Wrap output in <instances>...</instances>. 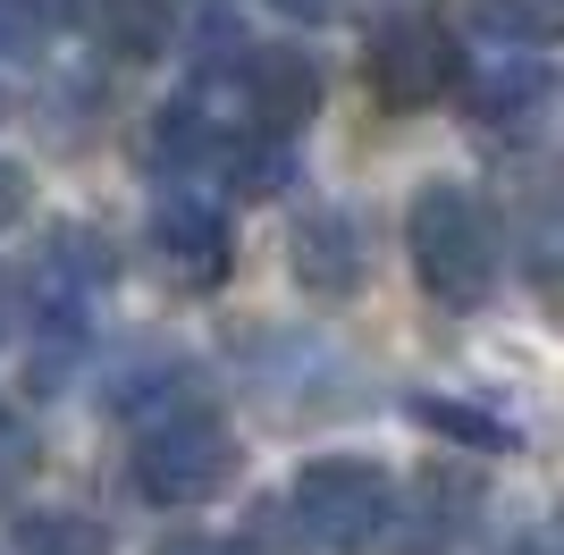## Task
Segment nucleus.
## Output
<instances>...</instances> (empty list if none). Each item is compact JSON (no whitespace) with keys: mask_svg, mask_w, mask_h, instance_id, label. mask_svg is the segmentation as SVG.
I'll return each instance as SVG.
<instances>
[{"mask_svg":"<svg viewBox=\"0 0 564 555\" xmlns=\"http://www.w3.org/2000/svg\"><path fill=\"white\" fill-rule=\"evenodd\" d=\"M404 253H413V278H422L438 303L471 312V303L497 295V261H506V244H497L489 203H480L471 185L438 177V185H422V194L404 203Z\"/></svg>","mask_w":564,"mask_h":555,"instance_id":"f257e3e1","label":"nucleus"},{"mask_svg":"<svg viewBox=\"0 0 564 555\" xmlns=\"http://www.w3.org/2000/svg\"><path fill=\"white\" fill-rule=\"evenodd\" d=\"M286 513H295V531L304 547H329V555H362L388 522H397V488L379 463H354V455H321L295 471L286 488Z\"/></svg>","mask_w":564,"mask_h":555,"instance_id":"f03ea898","label":"nucleus"},{"mask_svg":"<svg viewBox=\"0 0 564 555\" xmlns=\"http://www.w3.org/2000/svg\"><path fill=\"white\" fill-rule=\"evenodd\" d=\"M152 253H161V270L177 278V286H219V278H228V219H219V203H203V194H161V210H152Z\"/></svg>","mask_w":564,"mask_h":555,"instance_id":"39448f33","label":"nucleus"},{"mask_svg":"<svg viewBox=\"0 0 564 555\" xmlns=\"http://www.w3.org/2000/svg\"><path fill=\"white\" fill-rule=\"evenodd\" d=\"M464 85V51L455 25H438L430 9H397L371 25V92L388 110H430L438 92Z\"/></svg>","mask_w":564,"mask_h":555,"instance_id":"20e7f679","label":"nucleus"},{"mask_svg":"<svg viewBox=\"0 0 564 555\" xmlns=\"http://www.w3.org/2000/svg\"><path fill=\"white\" fill-rule=\"evenodd\" d=\"M76 25L110 59H152L169 43V0H76Z\"/></svg>","mask_w":564,"mask_h":555,"instance_id":"1a4fd4ad","label":"nucleus"},{"mask_svg":"<svg viewBox=\"0 0 564 555\" xmlns=\"http://www.w3.org/2000/svg\"><path fill=\"white\" fill-rule=\"evenodd\" d=\"M152 555H228V547H219V538H194V531H177V538H161Z\"/></svg>","mask_w":564,"mask_h":555,"instance_id":"aec40b11","label":"nucleus"},{"mask_svg":"<svg viewBox=\"0 0 564 555\" xmlns=\"http://www.w3.org/2000/svg\"><path fill=\"white\" fill-rule=\"evenodd\" d=\"M0 328H9V303H0Z\"/></svg>","mask_w":564,"mask_h":555,"instance_id":"4be33fe9","label":"nucleus"},{"mask_svg":"<svg viewBox=\"0 0 564 555\" xmlns=\"http://www.w3.org/2000/svg\"><path fill=\"white\" fill-rule=\"evenodd\" d=\"M236 438L219 429L212 413H169V421H152L143 429V446H135V488L152 497V505H212L219 488L236 480Z\"/></svg>","mask_w":564,"mask_h":555,"instance_id":"7ed1b4c3","label":"nucleus"},{"mask_svg":"<svg viewBox=\"0 0 564 555\" xmlns=\"http://www.w3.org/2000/svg\"><path fill=\"white\" fill-rule=\"evenodd\" d=\"M371 278V236L354 210H312L295 228V286L304 295H354Z\"/></svg>","mask_w":564,"mask_h":555,"instance_id":"423d86ee","label":"nucleus"},{"mask_svg":"<svg viewBox=\"0 0 564 555\" xmlns=\"http://www.w3.org/2000/svg\"><path fill=\"white\" fill-rule=\"evenodd\" d=\"M413 421L455 438V446H471V455H514V429L497 413H480V404H464V395H413Z\"/></svg>","mask_w":564,"mask_h":555,"instance_id":"9b49d317","label":"nucleus"},{"mask_svg":"<svg viewBox=\"0 0 564 555\" xmlns=\"http://www.w3.org/2000/svg\"><path fill=\"white\" fill-rule=\"evenodd\" d=\"M471 25L497 51H547L556 43V0H471Z\"/></svg>","mask_w":564,"mask_h":555,"instance_id":"f8f14e48","label":"nucleus"},{"mask_svg":"<svg viewBox=\"0 0 564 555\" xmlns=\"http://www.w3.org/2000/svg\"><path fill=\"white\" fill-rule=\"evenodd\" d=\"M506 555H556V547H547V538H514Z\"/></svg>","mask_w":564,"mask_h":555,"instance_id":"412c9836","label":"nucleus"},{"mask_svg":"<svg viewBox=\"0 0 564 555\" xmlns=\"http://www.w3.org/2000/svg\"><path fill=\"white\" fill-rule=\"evenodd\" d=\"M25 203H34V194H25V168H18V161H0V228H18Z\"/></svg>","mask_w":564,"mask_h":555,"instance_id":"a211bd4d","label":"nucleus"},{"mask_svg":"<svg viewBox=\"0 0 564 555\" xmlns=\"http://www.w3.org/2000/svg\"><path fill=\"white\" fill-rule=\"evenodd\" d=\"M219 152V127L203 118V101H169L161 118H152V161L161 168H194Z\"/></svg>","mask_w":564,"mask_h":555,"instance_id":"ddd939ff","label":"nucleus"},{"mask_svg":"<svg viewBox=\"0 0 564 555\" xmlns=\"http://www.w3.org/2000/svg\"><path fill=\"white\" fill-rule=\"evenodd\" d=\"M59 25V0H0V51H43Z\"/></svg>","mask_w":564,"mask_h":555,"instance_id":"dca6fc26","label":"nucleus"},{"mask_svg":"<svg viewBox=\"0 0 564 555\" xmlns=\"http://www.w3.org/2000/svg\"><path fill=\"white\" fill-rule=\"evenodd\" d=\"M245 18H236L228 0H212V9H203V18H194V76H203V85H212V76H236L245 68Z\"/></svg>","mask_w":564,"mask_h":555,"instance_id":"2eb2a0df","label":"nucleus"},{"mask_svg":"<svg viewBox=\"0 0 564 555\" xmlns=\"http://www.w3.org/2000/svg\"><path fill=\"white\" fill-rule=\"evenodd\" d=\"M219 168H228V185L245 194V203H270L286 177H295V152H286V135L279 127H261V135H219V152H212Z\"/></svg>","mask_w":564,"mask_h":555,"instance_id":"9d476101","label":"nucleus"},{"mask_svg":"<svg viewBox=\"0 0 564 555\" xmlns=\"http://www.w3.org/2000/svg\"><path fill=\"white\" fill-rule=\"evenodd\" d=\"M279 18H295V25H321V18H337V0H270Z\"/></svg>","mask_w":564,"mask_h":555,"instance_id":"6ab92c4d","label":"nucleus"},{"mask_svg":"<svg viewBox=\"0 0 564 555\" xmlns=\"http://www.w3.org/2000/svg\"><path fill=\"white\" fill-rule=\"evenodd\" d=\"M25 463H34V438H25V421H18V413H0V488L18 480Z\"/></svg>","mask_w":564,"mask_h":555,"instance_id":"f3484780","label":"nucleus"},{"mask_svg":"<svg viewBox=\"0 0 564 555\" xmlns=\"http://www.w3.org/2000/svg\"><path fill=\"white\" fill-rule=\"evenodd\" d=\"M245 101H253V118L261 127H279V135H295L312 110H321V68H312L295 43H261V51H245Z\"/></svg>","mask_w":564,"mask_h":555,"instance_id":"0eeeda50","label":"nucleus"},{"mask_svg":"<svg viewBox=\"0 0 564 555\" xmlns=\"http://www.w3.org/2000/svg\"><path fill=\"white\" fill-rule=\"evenodd\" d=\"M18 555H110V531L51 505V513H25L18 522Z\"/></svg>","mask_w":564,"mask_h":555,"instance_id":"4468645a","label":"nucleus"},{"mask_svg":"<svg viewBox=\"0 0 564 555\" xmlns=\"http://www.w3.org/2000/svg\"><path fill=\"white\" fill-rule=\"evenodd\" d=\"M464 101H471V118H480V127H531V118L547 110V68L531 59V51H506V59H497V68L480 76Z\"/></svg>","mask_w":564,"mask_h":555,"instance_id":"6e6552de","label":"nucleus"}]
</instances>
